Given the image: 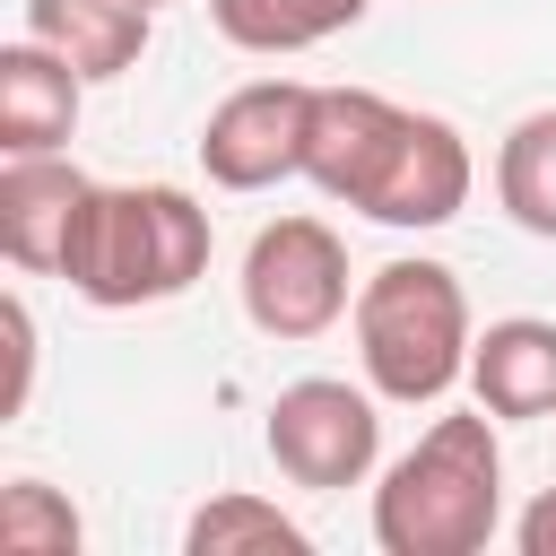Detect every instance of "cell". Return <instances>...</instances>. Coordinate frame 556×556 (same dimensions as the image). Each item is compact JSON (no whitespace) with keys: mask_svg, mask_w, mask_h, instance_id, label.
Listing matches in <instances>:
<instances>
[{"mask_svg":"<svg viewBox=\"0 0 556 556\" xmlns=\"http://www.w3.org/2000/svg\"><path fill=\"white\" fill-rule=\"evenodd\" d=\"M495 200L521 235H547L556 243V104L521 113L495 148Z\"/></svg>","mask_w":556,"mask_h":556,"instance_id":"obj_13","label":"cell"},{"mask_svg":"<svg viewBox=\"0 0 556 556\" xmlns=\"http://www.w3.org/2000/svg\"><path fill=\"white\" fill-rule=\"evenodd\" d=\"M26 35L52 43L87 87L139 70L148 35H156V0H26Z\"/></svg>","mask_w":556,"mask_h":556,"instance_id":"obj_10","label":"cell"},{"mask_svg":"<svg viewBox=\"0 0 556 556\" xmlns=\"http://www.w3.org/2000/svg\"><path fill=\"white\" fill-rule=\"evenodd\" d=\"M313 96L304 78H252L235 87L208 122H200V165L217 191H278L304 174V139H313Z\"/></svg>","mask_w":556,"mask_h":556,"instance_id":"obj_7","label":"cell"},{"mask_svg":"<svg viewBox=\"0 0 556 556\" xmlns=\"http://www.w3.org/2000/svg\"><path fill=\"white\" fill-rule=\"evenodd\" d=\"M513 547H521V556H556V486L530 495V513L513 521Z\"/></svg>","mask_w":556,"mask_h":556,"instance_id":"obj_17","label":"cell"},{"mask_svg":"<svg viewBox=\"0 0 556 556\" xmlns=\"http://www.w3.org/2000/svg\"><path fill=\"white\" fill-rule=\"evenodd\" d=\"M348 321H356V365L382 400L434 408L452 382H469L478 330H469V295L443 261H382L356 287Z\"/></svg>","mask_w":556,"mask_h":556,"instance_id":"obj_4","label":"cell"},{"mask_svg":"<svg viewBox=\"0 0 556 556\" xmlns=\"http://www.w3.org/2000/svg\"><path fill=\"white\" fill-rule=\"evenodd\" d=\"M78 96H87V78L52 43L17 35L0 52V156H52V148H70Z\"/></svg>","mask_w":556,"mask_h":556,"instance_id":"obj_9","label":"cell"},{"mask_svg":"<svg viewBox=\"0 0 556 556\" xmlns=\"http://www.w3.org/2000/svg\"><path fill=\"white\" fill-rule=\"evenodd\" d=\"M182 547L191 556H304V521H287L269 495H208L191 521H182Z\"/></svg>","mask_w":556,"mask_h":556,"instance_id":"obj_14","label":"cell"},{"mask_svg":"<svg viewBox=\"0 0 556 556\" xmlns=\"http://www.w3.org/2000/svg\"><path fill=\"white\" fill-rule=\"evenodd\" d=\"M469 391L486 417H556V321L504 313L469 348Z\"/></svg>","mask_w":556,"mask_h":556,"instance_id":"obj_11","label":"cell"},{"mask_svg":"<svg viewBox=\"0 0 556 556\" xmlns=\"http://www.w3.org/2000/svg\"><path fill=\"white\" fill-rule=\"evenodd\" d=\"M504 530V452L495 417H434L417 452H400L374 486V547L382 556H478Z\"/></svg>","mask_w":556,"mask_h":556,"instance_id":"obj_3","label":"cell"},{"mask_svg":"<svg viewBox=\"0 0 556 556\" xmlns=\"http://www.w3.org/2000/svg\"><path fill=\"white\" fill-rule=\"evenodd\" d=\"M156 9H165V0H156Z\"/></svg>","mask_w":556,"mask_h":556,"instance_id":"obj_18","label":"cell"},{"mask_svg":"<svg viewBox=\"0 0 556 556\" xmlns=\"http://www.w3.org/2000/svg\"><path fill=\"white\" fill-rule=\"evenodd\" d=\"M304 182L365 208L374 226H452L469 208V148L443 113L391 104L374 87H321L313 96V139H304Z\"/></svg>","mask_w":556,"mask_h":556,"instance_id":"obj_1","label":"cell"},{"mask_svg":"<svg viewBox=\"0 0 556 556\" xmlns=\"http://www.w3.org/2000/svg\"><path fill=\"white\" fill-rule=\"evenodd\" d=\"M78 539H87V521L61 486H43V478L0 486V556H78Z\"/></svg>","mask_w":556,"mask_h":556,"instance_id":"obj_15","label":"cell"},{"mask_svg":"<svg viewBox=\"0 0 556 556\" xmlns=\"http://www.w3.org/2000/svg\"><path fill=\"white\" fill-rule=\"evenodd\" d=\"M374 0H208V26L235 43V52H313L330 35H348Z\"/></svg>","mask_w":556,"mask_h":556,"instance_id":"obj_12","label":"cell"},{"mask_svg":"<svg viewBox=\"0 0 556 556\" xmlns=\"http://www.w3.org/2000/svg\"><path fill=\"white\" fill-rule=\"evenodd\" d=\"M0 330H9V382H0V417H17V408H26V391H35V313H26V295H9V304H0Z\"/></svg>","mask_w":556,"mask_h":556,"instance_id":"obj_16","label":"cell"},{"mask_svg":"<svg viewBox=\"0 0 556 556\" xmlns=\"http://www.w3.org/2000/svg\"><path fill=\"white\" fill-rule=\"evenodd\" d=\"M374 400H382L374 382H365V391H356V382H330V374L287 382V391L269 400V426H261L278 478H287V486H313V495L365 486L374 460H382V417H374Z\"/></svg>","mask_w":556,"mask_h":556,"instance_id":"obj_6","label":"cell"},{"mask_svg":"<svg viewBox=\"0 0 556 556\" xmlns=\"http://www.w3.org/2000/svg\"><path fill=\"white\" fill-rule=\"evenodd\" d=\"M356 304L348 243L321 217H269L243 252V321L261 339H321Z\"/></svg>","mask_w":556,"mask_h":556,"instance_id":"obj_5","label":"cell"},{"mask_svg":"<svg viewBox=\"0 0 556 556\" xmlns=\"http://www.w3.org/2000/svg\"><path fill=\"white\" fill-rule=\"evenodd\" d=\"M208 208L174 182H96L78 226H70V252H61V278L70 295H87L96 313H139V304H174L182 287L208 278Z\"/></svg>","mask_w":556,"mask_h":556,"instance_id":"obj_2","label":"cell"},{"mask_svg":"<svg viewBox=\"0 0 556 556\" xmlns=\"http://www.w3.org/2000/svg\"><path fill=\"white\" fill-rule=\"evenodd\" d=\"M87 174L52 148V156H0V252L26 269V278H61V252H70V226L87 208Z\"/></svg>","mask_w":556,"mask_h":556,"instance_id":"obj_8","label":"cell"}]
</instances>
